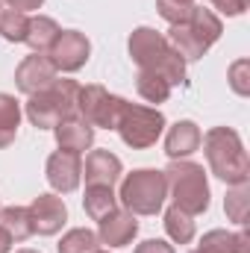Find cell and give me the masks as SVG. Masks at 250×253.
<instances>
[{"label": "cell", "mask_w": 250, "mask_h": 253, "mask_svg": "<svg viewBox=\"0 0 250 253\" xmlns=\"http://www.w3.org/2000/svg\"><path fill=\"white\" fill-rule=\"evenodd\" d=\"M129 56L138 65V71H150L165 77L171 85H186V62L183 56L168 44V39L150 27H135L129 33Z\"/></svg>", "instance_id": "1"}, {"label": "cell", "mask_w": 250, "mask_h": 253, "mask_svg": "<svg viewBox=\"0 0 250 253\" xmlns=\"http://www.w3.org/2000/svg\"><path fill=\"white\" fill-rule=\"evenodd\" d=\"M203 150H206V162L212 168V174L230 186L248 183L250 180V159L248 150L242 144V135L230 126H212L203 138Z\"/></svg>", "instance_id": "2"}, {"label": "cell", "mask_w": 250, "mask_h": 253, "mask_svg": "<svg viewBox=\"0 0 250 253\" xmlns=\"http://www.w3.org/2000/svg\"><path fill=\"white\" fill-rule=\"evenodd\" d=\"M221 33H224L221 18L212 9H203V6L194 3L191 12H188V18L180 21V24H171V30H168L165 39L183 56V62H194V59H200L221 39Z\"/></svg>", "instance_id": "3"}, {"label": "cell", "mask_w": 250, "mask_h": 253, "mask_svg": "<svg viewBox=\"0 0 250 253\" xmlns=\"http://www.w3.org/2000/svg\"><path fill=\"white\" fill-rule=\"evenodd\" d=\"M162 174H165V183L177 209H183L188 215H200L209 209V183H206L203 165L188 162V159H174Z\"/></svg>", "instance_id": "4"}, {"label": "cell", "mask_w": 250, "mask_h": 253, "mask_svg": "<svg viewBox=\"0 0 250 253\" xmlns=\"http://www.w3.org/2000/svg\"><path fill=\"white\" fill-rule=\"evenodd\" d=\"M77 94H80V83H74V80H56L44 91L30 94L24 112H27V118H30L33 126L53 129L59 121L77 115Z\"/></svg>", "instance_id": "5"}, {"label": "cell", "mask_w": 250, "mask_h": 253, "mask_svg": "<svg viewBox=\"0 0 250 253\" xmlns=\"http://www.w3.org/2000/svg\"><path fill=\"white\" fill-rule=\"evenodd\" d=\"M121 203L132 215H156L168 197V183L165 174L156 168H138L126 174L121 183Z\"/></svg>", "instance_id": "6"}, {"label": "cell", "mask_w": 250, "mask_h": 253, "mask_svg": "<svg viewBox=\"0 0 250 253\" xmlns=\"http://www.w3.org/2000/svg\"><path fill=\"white\" fill-rule=\"evenodd\" d=\"M115 129H118V135H121V141L126 147L144 150V147H153L156 138L162 135L165 115L156 106H138V103H126L124 100Z\"/></svg>", "instance_id": "7"}, {"label": "cell", "mask_w": 250, "mask_h": 253, "mask_svg": "<svg viewBox=\"0 0 250 253\" xmlns=\"http://www.w3.org/2000/svg\"><path fill=\"white\" fill-rule=\"evenodd\" d=\"M124 97L109 94L103 85H80L77 94V115L88 126H103V129H115L118 115H121Z\"/></svg>", "instance_id": "8"}, {"label": "cell", "mask_w": 250, "mask_h": 253, "mask_svg": "<svg viewBox=\"0 0 250 253\" xmlns=\"http://www.w3.org/2000/svg\"><path fill=\"white\" fill-rule=\"evenodd\" d=\"M44 56L50 59V65H53L56 71L74 74V71H80L83 65L88 62V56H91V42H88L80 30H62L59 39L50 44V50H47Z\"/></svg>", "instance_id": "9"}, {"label": "cell", "mask_w": 250, "mask_h": 253, "mask_svg": "<svg viewBox=\"0 0 250 253\" xmlns=\"http://www.w3.org/2000/svg\"><path fill=\"white\" fill-rule=\"evenodd\" d=\"M30 224H33V236H56L68 221V209H65L59 194H39L30 206Z\"/></svg>", "instance_id": "10"}, {"label": "cell", "mask_w": 250, "mask_h": 253, "mask_svg": "<svg viewBox=\"0 0 250 253\" xmlns=\"http://www.w3.org/2000/svg\"><path fill=\"white\" fill-rule=\"evenodd\" d=\"M53 83H56V68L50 65V59L44 53L27 56L24 62L18 65V71H15V85L24 94H39V91H44Z\"/></svg>", "instance_id": "11"}, {"label": "cell", "mask_w": 250, "mask_h": 253, "mask_svg": "<svg viewBox=\"0 0 250 253\" xmlns=\"http://www.w3.org/2000/svg\"><path fill=\"white\" fill-rule=\"evenodd\" d=\"M80 180H83V159H80V153H71V150L50 153V159H47V183L53 186V191L71 194V191H77Z\"/></svg>", "instance_id": "12"}, {"label": "cell", "mask_w": 250, "mask_h": 253, "mask_svg": "<svg viewBox=\"0 0 250 253\" xmlns=\"http://www.w3.org/2000/svg\"><path fill=\"white\" fill-rule=\"evenodd\" d=\"M97 224H100L97 239H100V245H109V248H126L135 239V233H138V221L126 209H112Z\"/></svg>", "instance_id": "13"}, {"label": "cell", "mask_w": 250, "mask_h": 253, "mask_svg": "<svg viewBox=\"0 0 250 253\" xmlns=\"http://www.w3.org/2000/svg\"><path fill=\"white\" fill-rule=\"evenodd\" d=\"M121 171H124L121 159L109 150H91L85 156V168H83L85 186H109V189L121 180Z\"/></svg>", "instance_id": "14"}, {"label": "cell", "mask_w": 250, "mask_h": 253, "mask_svg": "<svg viewBox=\"0 0 250 253\" xmlns=\"http://www.w3.org/2000/svg\"><path fill=\"white\" fill-rule=\"evenodd\" d=\"M56 144L59 150H71V153H85L94 144V126H88L80 115H71L53 126Z\"/></svg>", "instance_id": "15"}, {"label": "cell", "mask_w": 250, "mask_h": 253, "mask_svg": "<svg viewBox=\"0 0 250 253\" xmlns=\"http://www.w3.org/2000/svg\"><path fill=\"white\" fill-rule=\"evenodd\" d=\"M200 138H203V132H200V126L194 124V121H177L168 129V135H165V153H168V159L174 162V159L191 156L200 147Z\"/></svg>", "instance_id": "16"}, {"label": "cell", "mask_w": 250, "mask_h": 253, "mask_svg": "<svg viewBox=\"0 0 250 253\" xmlns=\"http://www.w3.org/2000/svg\"><path fill=\"white\" fill-rule=\"evenodd\" d=\"M191 253H250L248 233H230V230H209Z\"/></svg>", "instance_id": "17"}, {"label": "cell", "mask_w": 250, "mask_h": 253, "mask_svg": "<svg viewBox=\"0 0 250 253\" xmlns=\"http://www.w3.org/2000/svg\"><path fill=\"white\" fill-rule=\"evenodd\" d=\"M59 33H62V27H59L53 18H47V15H36V18H30V21H27L24 42H27L36 53H47V50H50V44L59 39Z\"/></svg>", "instance_id": "18"}, {"label": "cell", "mask_w": 250, "mask_h": 253, "mask_svg": "<svg viewBox=\"0 0 250 253\" xmlns=\"http://www.w3.org/2000/svg\"><path fill=\"white\" fill-rule=\"evenodd\" d=\"M83 206H85V215L91 221H100L112 209H118V197H115V191L109 189V186H85Z\"/></svg>", "instance_id": "19"}, {"label": "cell", "mask_w": 250, "mask_h": 253, "mask_svg": "<svg viewBox=\"0 0 250 253\" xmlns=\"http://www.w3.org/2000/svg\"><path fill=\"white\" fill-rule=\"evenodd\" d=\"M18 126H21V103L0 91V147H9L18 135Z\"/></svg>", "instance_id": "20"}, {"label": "cell", "mask_w": 250, "mask_h": 253, "mask_svg": "<svg viewBox=\"0 0 250 253\" xmlns=\"http://www.w3.org/2000/svg\"><path fill=\"white\" fill-rule=\"evenodd\" d=\"M0 227H3L15 242H27V239L33 236V224H30L27 206H3V209H0Z\"/></svg>", "instance_id": "21"}, {"label": "cell", "mask_w": 250, "mask_h": 253, "mask_svg": "<svg viewBox=\"0 0 250 253\" xmlns=\"http://www.w3.org/2000/svg\"><path fill=\"white\" fill-rule=\"evenodd\" d=\"M135 88H138V94H141L147 103H165V100L171 97V91H174V85H171L165 77L150 74V71H138Z\"/></svg>", "instance_id": "22"}, {"label": "cell", "mask_w": 250, "mask_h": 253, "mask_svg": "<svg viewBox=\"0 0 250 253\" xmlns=\"http://www.w3.org/2000/svg\"><path fill=\"white\" fill-rule=\"evenodd\" d=\"M194 215H188L183 209H177V206H171L168 212H165V233L171 236V242H177V245H188L191 239H194Z\"/></svg>", "instance_id": "23"}, {"label": "cell", "mask_w": 250, "mask_h": 253, "mask_svg": "<svg viewBox=\"0 0 250 253\" xmlns=\"http://www.w3.org/2000/svg\"><path fill=\"white\" fill-rule=\"evenodd\" d=\"M248 209H250V186L248 183H239V186H233V189L227 191V197H224V212H227V218H230L233 224L245 227V224H248Z\"/></svg>", "instance_id": "24"}, {"label": "cell", "mask_w": 250, "mask_h": 253, "mask_svg": "<svg viewBox=\"0 0 250 253\" xmlns=\"http://www.w3.org/2000/svg\"><path fill=\"white\" fill-rule=\"evenodd\" d=\"M100 251V239L94 230H85V227H74L68 230L59 242V253H94Z\"/></svg>", "instance_id": "25"}, {"label": "cell", "mask_w": 250, "mask_h": 253, "mask_svg": "<svg viewBox=\"0 0 250 253\" xmlns=\"http://www.w3.org/2000/svg\"><path fill=\"white\" fill-rule=\"evenodd\" d=\"M230 85L239 97H248L250 94V62L248 59H239V62L230 65Z\"/></svg>", "instance_id": "26"}, {"label": "cell", "mask_w": 250, "mask_h": 253, "mask_svg": "<svg viewBox=\"0 0 250 253\" xmlns=\"http://www.w3.org/2000/svg\"><path fill=\"white\" fill-rule=\"evenodd\" d=\"M191 6H194V3H180V0H156V9H159V15H162L168 24H180V21H186L188 12H191Z\"/></svg>", "instance_id": "27"}, {"label": "cell", "mask_w": 250, "mask_h": 253, "mask_svg": "<svg viewBox=\"0 0 250 253\" xmlns=\"http://www.w3.org/2000/svg\"><path fill=\"white\" fill-rule=\"evenodd\" d=\"M209 3H212L215 9H221L224 15H233V18L248 9V0H209Z\"/></svg>", "instance_id": "28"}, {"label": "cell", "mask_w": 250, "mask_h": 253, "mask_svg": "<svg viewBox=\"0 0 250 253\" xmlns=\"http://www.w3.org/2000/svg\"><path fill=\"white\" fill-rule=\"evenodd\" d=\"M135 253H174V248L168 245V242H162V239H147V242H141Z\"/></svg>", "instance_id": "29"}, {"label": "cell", "mask_w": 250, "mask_h": 253, "mask_svg": "<svg viewBox=\"0 0 250 253\" xmlns=\"http://www.w3.org/2000/svg\"><path fill=\"white\" fill-rule=\"evenodd\" d=\"M6 3H9L12 9H18V12H24V15H27V12H33V9H42V3H44V0H6Z\"/></svg>", "instance_id": "30"}, {"label": "cell", "mask_w": 250, "mask_h": 253, "mask_svg": "<svg viewBox=\"0 0 250 253\" xmlns=\"http://www.w3.org/2000/svg\"><path fill=\"white\" fill-rule=\"evenodd\" d=\"M12 245H15V239L0 227V253H9V251H12Z\"/></svg>", "instance_id": "31"}, {"label": "cell", "mask_w": 250, "mask_h": 253, "mask_svg": "<svg viewBox=\"0 0 250 253\" xmlns=\"http://www.w3.org/2000/svg\"><path fill=\"white\" fill-rule=\"evenodd\" d=\"M15 253H42V251H33V248H21V251H15Z\"/></svg>", "instance_id": "32"}, {"label": "cell", "mask_w": 250, "mask_h": 253, "mask_svg": "<svg viewBox=\"0 0 250 253\" xmlns=\"http://www.w3.org/2000/svg\"><path fill=\"white\" fill-rule=\"evenodd\" d=\"M180 3H194V0H180Z\"/></svg>", "instance_id": "33"}, {"label": "cell", "mask_w": 250, "mask_h": 253, "mask_svg": "<svg viewBox=\"0 0 250 253\" xmlns=\"http://www.w3.org/2000/svg\"><path fill=\"white\" fill-rule=\"evenodd\" d=\"M94 253H109V251H94Z\"/></svg>", "instance_id": "34"}, {"label": "cell", "mask_w": 250, "mask_h": 253, "mask_svg": "<svg viewBox=\"0 0 250 253\" xmlns=\"http://www.w3.org/2000/svg\"><path fill=\"white\" fill-rule=\"evenodd\" d=\"M0 209H3V206H0Z\"/></svg>", "instance_id": "35"}]
</instances>
